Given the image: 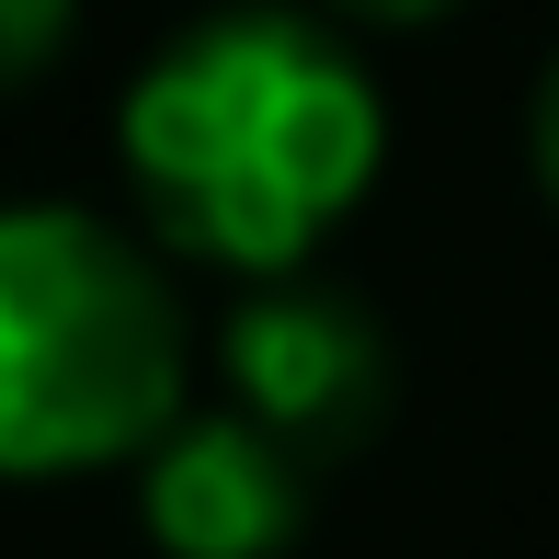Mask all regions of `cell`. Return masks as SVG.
Wrapping results in <instances>:
<instances>
[{"label":"cell","mask_w":559,"mask_h":559,"mask_svg":"<svg viewBox=\"0 0 559 559\" xmlns=\"http://www.w3.org/2000/svg\"><path fill=\"white\" fill-rule=\"evenodd\" d=\"M183 297L92 206H0V479L138 468L183 400Z\"/></svg>","instance_id":"7a4b0ae2"},{"label":"cell","mask_w":559,"mask_h":559,"mask_svg":"<svg viewBox=\"0 0 559 559\" xmlns=\"http://www.w3.org/2000/svg\"><path fill=\"white\" fill-rule=\"evenodd\" d=\"M115 160L160 251L286 286L389 171V92L309 12H217L148 46L115 104Z\"/></svg>","instance_id":"6da1fadb"},{"label":"cell","mask_w":559,"mask_h":559,"mask_svg":"<svg viewBox=\"0 0 559 559\" xmlns=\"http://www.w3.org/2000/svg\"><path fill=\"white\" fill-rule=\"evenodd\" d=\"M217 366H228V412L263 445H286L297 468H343L366 456V435L389 423V332L366 297L343 286H240V309L217 320Z\"/></svg>","instance_id":"3957f363"},{"label":"cell","mask_w":559,"mask_h":559,"mask_svg":"<svg viewBox=\"0 0 559 559\" xmlns=\"http://www.w3.org/2000/svg\"><path fill=\"white\" fill-rule=\"evenodd\" d=\"M58 46H69V12H58V0H0V92H23Z\"/></svg>","instance_id":"5b68a950"},{"label":"cell","mask_w":559,"mask_h":559,"mask_svg":"<svg viewBox=\"0 0 559 559\" xmlns=\"http://www.w3.org/2000/svg\"><path fill=\"white\" fill-rule=\"evenodd\" d=\"M138 525L160 559H286L309 525V468L217 400L138 456Z\"/></svg>","instance_id":"277c9868"},{"label":"cell","mask_w":559,"mask_h":559,"mask_svg":"<svg viewBox=\"0 0 559 559\" xmlns=\"http://www.w3.org/2000/svg\"><path fill=\"white\" fill-rule=\"evenodd\" d=\"M525 160H537V183H548V206H559V58H548L537 104H525Z\"/></svg>","instance_id":"8992f818"}]
</instances>
